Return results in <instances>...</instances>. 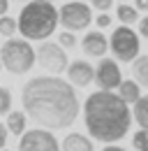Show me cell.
<instances>
[{
  "label": "cell",
  "mask_w": 148,
  "mask_h": 151,
  "mask_svg": "<svg viewBox=\"0 0 148 151\" xmlns=\"http://www.w3.org/2000/svg\"><path fill=\"white\" fill-rule=\"evenodd\" d=\"M21 105L23 112L46 130L67 128L79 116V98L72 84L58 77H33L23 84Z\"/></svg>",
  "instance_id": "6da1fadb"
},
{
  "label": "cell",
  "mask_w": 148,
  "mask_h": 151,
  "mask_svg": "<svg viewBox=\"0 0 148 151\" xmlns=\"http://www.w3.org/2000/svg\"><path fill=\"white\" fill-rule=\"evenodd\" d=\"M83 121L92 139L113 144L123 139L132 123V112L127 102L111 91H97L90 93L83 105Z\"/></svg>",
  "instance_id": "7a4b0ae2"
},
{
  "label": "cell",
  "mask_w": 148,
  "mask_h": 151,
  "mask_svg": "<svg viewBox=\"0 0 148 151\" xmlns=\"http://www.w3.org/2000/svg\"><path fill=\"white\" fill-rule=\"evenodd\" d=\"M58 26V9L49 0H33L28 2L16 19V28L23 37L28 40H42L53 35Z\"/></svg>",
  "instance_id": "3957f363"
},
{
  "label": "cell",
  "mask_w": 148,
  "mask_h": 151,
  "mask_svg": "<svg viewBox=\"0 0 148 151\" xmlns=\"http://www.w3.org/2000/svg\"><path fill=\"white\" fill-rule=\"evenodd\" d=\"M0 63L12 75H26L35 65V49L28 44V40H7L0 47Z\"/></svg>",
  "instance_id": "277c9868"
},
{
  "label": "cell",
  "mask_w": 148,
  "mask_h": 151,
  "mask_svg": "<svg viewBox=\"0 0 148 151\" xmlns=\"http://www.w3.org/2000/svg\"><path fill=\"white\" fill-rule=\"evenodd\" d=\"M109 49L120 63H132L139 56V35L130 26L123 23V26L113 28V33L109 37Z\"/></svg>",
  "instance_id": "5b68a950"
},
{
  "label": "cell",
  "mask_w": 148,
  "mask_h": 151,
  "mask_svg": "<svg viewBox=\"0 0 148 151\" xmlns=\"http://www.w3.org/2000/svg\"><path fill=\"white\" fill-rule=\"evenodd\" d=\"M92 21V12L86 2H67L58 9V23H63L65 30H83Z\"/></svg>",
  "instance_id": "8992f818"
},
{
  "label": "cell",
  "mask_w": 148,
  "mask_h": 151,
  "mask_svg": "<svg viewBox=\"0 0 148 151\" xmlns=\"http://www.w3.org/2000/svg\"><path fill=\"white\" fill-rule=\"evenodd\" d=\"M35 60L39 63L42 70H46L51 75H60L67 68V54L56 42H42L35 51Z\"/></svg>",
  "instance_id": "52a82bcc"
},
{
  "label": "cell",
  "mask_w": 148,
  "mask_h": 151,
  "mask_svg": "<svg viewBox=\"0 0 148 151\" xmlns=\"http://www.w3.org/2000/svg\"><path fill=\"white\" fill-rule=\"evenodd\" d=\"M18 151H60V144L51 130L35 128V130H28L21 135Z\"/></svg>",
  "instance_id": "ba28073f"
},
{
  "label": "cell",
  "mask_w": 148,
  "mask_h": 151,
  "mask_svg": "<svg viewBox=\"0 0 148 151\" xmlns=\"http://www.w3.org/2000/svg\"><path fill=\"white\" fill-rule=\"evenodd\" d=\"M92 81L100 86V91H113V88H118V84L123 81L118 63L113 58H100V63L95 68V79Z\"/></svg>",
  "instance_id": "9c48e42d"
},
{
  "label": "cell",
  "mask_w": 148,
  "mask_h": 151,
  "mask_svg": "<svg viewBox=\"0 0 148 151\" xmlns=\"http://www.w3.org/2000/svg\"><path fill=\"white\" fill-rule=\"evenodd\" d=\"M67 79L74 86H88L95 79V68H92L88 60H74V63H67Z\"/></svg>",
  "instance_id": "30bf717a"
},
{
  "label": "cell",
  "mask_w": 148,
  "mask_h": 151,
  "mask_svg": "<svg viewBox=\"0 0 148 151\" xmlns=\"http://www.w3.org/2000/svg\"><path fill=\"white\" fill-rule=\"evenodd\" d=\"M107 49H109V40L104 37L102 30H90V33H86V37H83V51H86L88 56L102 58L107 54Z\"/></svg>",
  "instance_id": "8fae6325"
},
{
  "label": "cell",
  "mask_w": 148,
  "mask_h": 151,
  "mask_svg": "<svg viewBox=\"0 0 148 151\" xmlns=\"http://www.w3.org/2000/svg\"><path fill=\"white\" fill-rule=\"evenodd\" d=\"M60 151H92V142L88 137H83L81 132H70L63 139Z\"/></svg>",
  "instance_id": "7c38bea8"
},
{
  "label": "cell",
  "mask_w": 148,
  "mask_h": 151,
  "mask_svg": "<svg viewBox=\"0 0 148 151\" xmlns=\"http://www.w3.org/2000/svg\"><path fill=\"white\" fill-rule=\"evenodd\" d=\"M118 98L123 100V102H127V105H134L139 98H141V93H139V84L134 81V79H123L120 84H118Z\"/></svg>",
  "instance_id": "4fadbf2b"
},
{
  "label": "cell",
  "mask_w": 148,
  "mask_h": 151,
  "mask_svg": "<svg viewBox=\"0 0 148 151\" xmlns=\"http://www.w3.org/2000/svg\"><path fill=\"white\" fill-rule=\"evenodd\" d=\"M132 77L139 86L148 88V56H137L132 60Z\"/></svg>",
  "instance_id": "5bb4252c"
},
{
  "label": "cell",
  "mask_w": 148,
  "mask_h": 151,
  "mask_svg": "<svg viewBox=\"0 0 148 151\" xmlns=\"http://www.w3.org/2000/svg\"><path fill=\"white\" fill-rule=\"evenodd\" d=\"M26 123H28V119H26V112H7V132H12V135H23L26 132Z\"/></svg>",
  "instance_id": "9a60e30c"
},
{
  "label": "cell",
  "mask_w": 148,
  "mask_h": 151,
  "mask_svg": "<svg viewBox=\"0 0 148 151\" xmlns=\"http://www.w3.org/2000/svg\"><path fill=\"white\" fill-rule=\"evenodd\" d=\"M132 116H134V121L139 123V128L148 130V95H141V98L134 102Z\"/></svg>",
  "instance_id": "2e32d148"
},
{
  "label": "cell",
  "mask_w": 148,
  "mask_h": 151,
  "mask_svg": "<svg viewBox=\"0 0 148 151\" xmlns=\"http://www.w3.org/2000/svg\"><path fill=\"white\" fill-rule=\"evenodd\" d=\"M116 14H118L120 23H125V26H132V23H137V21H139V9H137V7H132V5H125V2H120V5H118Z\"/></svg>",
  "instance_id": "e0dca14e"
},
{
  "label": "cell",
  "mask_w": 148,
  "mask_h": 151,
  "mask_svg": "<svg viewBox=\"0 0 148 151\" xmlns=\"http://www.w3.org/2000/svg\"><path fill=\"white\" fill-rule=\"evenodd\" d=\"M16 30H18L16 19H12V17H7V14L0 17V35H2V37H14Z\"/></svg>",
  "instance_id": "ac0fdd59"
},
{
  "label": "cell",
  "mask_w": 148,
  "mask_h": 151,
  "mask_svg": "<svg viewBox=\"0 0 148 151\" xmlns=\"http://www.w3.org/2000/svg\"><path fill=\"white\" fill-rule=\"evenodd\" d=\"M9 109H12V93H9L7 88L0 86V116L7 114Z\"/></svg>",
  "instance_id": "d6986e66"
},
{
  "label": "cell",
  "mask_w": 148,
  "mask_h": 151,
  "mask_svg": "<svg viewBox=\"0 0 148 151\" xmlns=\"http://www.w3.org/2000/svg\"><path fill=\"white\" fill-rule=\"evenodd\" d=\"M146 144H148V130H144V128H141V130L134 132V137H132V147L139 151V149H144Z\"/></svg>",
  "instance_id": "ffe728a7"
},
{
  "label": "cell",
  "mask_w": 148,
  "mask_h": 151,
  "mask_svg": "<svg viewBox=\"0 0 148 151\" xmlns=\"http://www.w3.org/2000/svg\"><path fill=\"white\" fill-rule=\"evenodd\" d=\"M58 44H60L63 49H72V47H76V37L72 35V30H63L60 37H58Z\"/></svg>",
  "instance_id": "44dd1931"
},
{
  "label": "cell",
  "mask_w": 148,
  "mask_h": 151,
  "mask_svg": "<svg viewBox=\"0 0 148 151\" xmlns=\"http://www.w3.org/2000/svg\"><path fill=\"white\" fill-rule=\"evenodd\" d=\"M95 23H97L100 30H102V28H109V26H111V17L107 14V12H100V17L95 19Z\"/></svg>",
  "instance_id": "7402d4cb"
},
{
  "label": "cell",
  "mask_w": 148,
  "mask_h": 151,
  "mask_svg": "<svg viewBox=\"0 0 148 151\" xmlns=\"http://www.w3.org/2000/svg\"><path fill=\"white\" fill-rule=\"evenodd\" d=\"M90 2H92V7L100 9V12H109L111 5H113V0H90Z\"/></svg>",
  "instance_id": "603a6c76"
},
{
  "label": "cell",
  "mask_w": 148,
  "mask_h": 151,
  "mask_svg": "<svg viewBox=\"0 0 148 151\" xmlns=\"http://www.w3.org/2000/svg\"><path fill=\"white\" fill-rule=\"evenodd\" d=\"M139 33H141V37H148V17L139 21Z\"/></svg>",
  "instance_id": "cb8c5ba5"
},
{
  "label": "cell",
  "mask_w": 148,
  "mask_h": 151,
  "mask_svg": "<svg viewBox=\"0 0 148 151\" xmlns=\"http://www.w3.org/2000/svg\"><path fill=\"white\" fill-rule=\"evenodd\" d=\"M5 142H7V126L0 123V149H5Z\"/></svg>",
  "instance_id": "d4e9b609"
},
{
  "label": "cell",
  "mask_w": 148,
  "mask_h": 151,
  "mask_svg": "<svg viewBox=\"0 0 148 151\" xmlns=\"http://www.w3.org/2000/svg\"><path fill=\"white\" fill-rule=\"evenodd\" d=\"M134 7L139 12H148V0H134Z\"/></svg>",
  "instance_id": "484cf974"
},
{
  "label": "cell",
  "mask_w": 148,
  "mask_h": 151,
  "mask_svg": "<svg viewBox=\"0 0 148 151\" xmlns=\"http://www.w3.org/2000/svg\"><path fill=\"white\" fill-rule=\"evenodd\" d=\"M7 7H9V0H0V17L7 14Z\"/></svg>",
  "instance_id": "4316f807"
},
{
  "label": "cell",
  "mask_w": 148,
  "mask_h": 151,
  "mask_svg": "<svg viewBox=\"0 0 148 151\" xmlns=\"http://www.w3.org/2000/svg\"><path fill=\"white\" fill-rule=\"evenodd\" d=\"M102 151H125V149H123V147H113V144H111V147H107V149H102Z\"/></svg>",
  "instance_id": "83f0119b"
},
{
  "label": "cell",
  "mask_w": 148,
  "mask_h": 151,
  "mask_svg": "<svg viewBox=\"0 0 148 151\" xmlns=\"http://www.w3.org/2000/svg\"><path fill=\"white\" fill-rule=\"evenodd\" d=\"M139 151H148V144H146V147H144V149H139Z\"/></svg>",
  "instance_id": "f1b7e54d"
},
{
  "label": "cell",
  "mask_w": 148,
  "mask_h": 151,
  "mask_svg": "<svg viewBox=\"0 0 148 151\" xmlns=\"http://www.w3.org/2000/svg\"><path fill=\"white\" fill-rule=\"evenodd\" d=\"M14 2H26V0H14Z\"/></svg>",
  "instance_id": "f546056e"
},
{
  "label": "cell",
  "mask_w": 148,
  "mask_h": 151,
  "mask_svg": "<svg viewBox=\"0 0 148 151\" xmlns=\"http://www.w3.org/2000/svg\"><path fill=\"white\" fill-rule=\"evenodd\" d=\"M0 151H7V149H0Z\"/></svg>",
  "instance_id": "4dcf8cb0"
},
{
  "label": "cell",
  "mask_w": 148,
  "mask_h": 151,
  "mask_svg": "<svg viewBox=\"0 0 148 151\" xmlns=\"http://www.w3.org/2000/svg\"><path fill=\"white\" fill-rule=\"evenodd\" d=\"M49 2H53V0H49Z\"/></svg>",
  "instance_id": "1f68e13d"
},
{
  "label": "cell",
  "mask_w": 148,
  "mask_h": 151,
  "mask_svg": "<svg viewBox=\"0 0 148 151\" xmlns=\"http://www.w3.org/2000/svg\"><path fill=\"white\" fill-rule=\"evenodd\" d=\"M0 68H2V63H0Z\"/></svg>",
  "instance_id": "d6a6232c"
}]
</instances>
